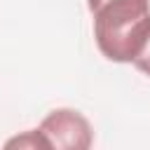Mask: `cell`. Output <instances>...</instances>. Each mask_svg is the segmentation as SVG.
Listing matches in <instances>:
<instances>
[{
	"instance_id": "cell-2",
	"label": "cell",
	"mask_w": 150,
	"mask_h": 150,
	"mask_svg": "<svg viewBox=\"0 0 150 150\" xmlns=\"http://www.w3.org/2000/svg\"><path fill=\"white\" fill-rule=\"evenodd\" d=\"M94 143V131L89 120L73 108L52 110L38 129L14 136L5 148H54V150H87Z\"/></svg>"
},
{
	"instance_id": "cell-1",
	"label": "cell",
	"mask_w": 150,
	"mask_h": 150,
	"mask_svg": "<svg viewBox=\"0 0 150 150\" xmlns=\"http://www.w3.org/2000/svg\"><path fill=\"white\" fill-rule=\"evenodd\" d=\"M87 7L98 52L115 63H131L150 38V0H87Z\"/></svg>"
},
{
	"instance_id": "cell-3",
	"label": "cell",
	"mask_w": 150,
	"mask_h": 150,
	"mask_svg": "<svg viewBox=\"0 0 150 150\" xmlns=\"http://www.w3.org/2000/svg\"><path fill=\"white\" fill-rule=\"evenodd\" d=\"M131 63H134V66H136V68H138L141 73H145V75L150 77V38H148L145 47L141 49V54H138V56H136V59H134Z\"/></svg>"
}]
</instances>
